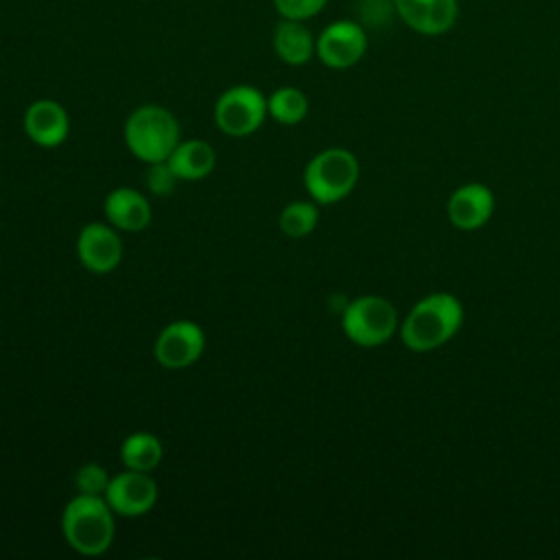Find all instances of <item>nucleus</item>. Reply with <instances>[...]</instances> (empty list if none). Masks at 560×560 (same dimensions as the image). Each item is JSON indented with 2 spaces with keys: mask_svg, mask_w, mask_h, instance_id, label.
Segmentation results:
<instances>
[{
  "mask_svg": "<svg viewBox=\"0 0 560 560\" xmlns=\"http://www.w3.org/2000/svg\"><path fill=\"white\" fill-rule=\"evenodd\" d=\"M394 9L405 26L427 37L448 33L459 15L457 0H394Z\"/></svg>",
  "mask_w": 560,
  "mask_h": 560,
  "instance_id": "9b49d317",
  "label": "nucleus"
},
{
  "mask_svg": "<svg viewBox=\"0 0 560 560\" xmlns=\"http://www.w3.org/2000/svg\"><path fill=\"white\" fill-rule=\"evenodd\" d=\"M107 223L122 232H142L151 223L149 199L133 188L120 186L107 192L103 203Z\"/></svg>",
  "mask_w": 560,
  "mask_h": 560,
  "instance_id": "4468645a",
  "label": "nucleus"
},
{
  "mask_svg": "<svg viewBox=\"0 0 560 560\" xmlns=\"http://www.w3.org/2000/svg\"><path fill=\"white\" fill-rule=\"evenodd\" d=\"M464 322L462 302L446 291L416 302L400 324V339L413 352H429L457 335Z\"/></svg>",
  "mask_w": 560,
  "mask_h": 560,
  "instance_id": "f257e3e1",
  "label": "nucleus"
},
{
  "mask_svg": "<svg viewBox=\"0 0 560 560\" xmlns=\"http://www.w3.org/2000/svg\"><path fill=\"white\" fill-rule=\"evenodd\" d=\"M346 337L363 348H376L398 330V313L383 295H359L341 315Z\"/></svg>",
  "mask_w": 560,
  "mask_h": 560,
  "instance_id": "39448f33",
  "label": "nucleus"
},
{
  "mask_svg": "<svg viewBox=\"0 0 560 560\" xmlns=\"http://www.w3.org/2000/svg\"><path fill=\"white\" fill-rule=\"evenodd\" d=\"M328 0H273V9L284 20L306 22L324 11Z\"/></svg>",
  "mask_w": 560,
  "mask_h": 560,
  "instance_id": "412c9836",
  "label": "nucleus"
},
{
  "mask_svg": "<svg viewBox=\"0 0 560 560\" xmlns=\"http://www.w3.org/2000/svg\"><path fill=\"white\" fill-rule=\"evenodd\" d=\"M271 46L276 57L287 66H304L315 55V37L308 26L298 20L280 18L271 35Z\"/></svg>",
  "mask_w": 560,
  "mask_h": 560,
  "instance_id": "2eb2a0df",
  "label": "nucleus"
},
{
  "mask_svg": "<svg viewBox=\"0 0 560 560\" xmlns=\"http://www.w3.org/2000/svg\"><path fill=\"white\" fill-rule=\"evenodd\" d=\"M206 348L203 328L190 319H177L166 324L153 346L155 361L166 370L190 368Z\"/></svg>",
  "mask_w": 560,
  "mask_h": 560,
  "instance_id": "6e6552de",
  "label": "nucleus"
},
{
  "mask_svg": "<svg viewBox=\"0 0 560 560\" xmlns=\"http://www.w3.org/2000/svg\"><path fill=\"white\" fill-rule=\"evenodd\" d=\"M105 501L118 516H142L158 501V483L149 472L129 470L114 475L105 490Z\"/></svg>",
  "mask_w": 560,
  "mask_h": 560,
  "instance_id": "1a4fd4ad",
  "label": "nucleus"
},
{
  "mask_svg": "<svg viewBox=\"0 0 560 560\" xmlns=\"http://www.w3.org/2000/svg\"><path fill=\"white\" fill-rule=\"evenodd\" d=\"M109 472L96 464V462H90V464H83L77 475H74V486L79 492L83 494H105L107 486H109Z\"/></svg>",
  "mask_w": 560,
  "mask_h": 560,
  "instance_id": "aec40b11",
  "label": "nucleus"
},
{
  "mask_svg": "<svg viewBox=\"0 0 560 560\" xmlns=\"http://www.w3.org/2000/svg\"><path fill=\"white\" fill-rule=\"evenodd\" d=\"M214 125L232 138H243L260 129L267 114V96L247 83L228 88L214 103Z\"/></svg>",
  "mask_w": 560,
  "mask_h": 560,
  "instance_id": "423d86ee",
  "label": "nucleus"
},
{
  "mask_svg": "<svg viewBox=\"0 0 560 560\" xmlns=\"http://www.w3.org/2000/svg\"><path fill=\"white\" fill-rule=\"evenodd\" d=\"M24 131L37 147H59L70 133V118L66 107L52 98L33 101L24 112Z\"/></svg>",
  "mask_w": 560,
  "mask_h": 560,
  "instance_id": "ddd939ff",
  "label": "nucleus"
},
{
  "mask_svg": "<svg viewBox=\"0 0 560 560\" xmlns=\"http://www.w3.org/2000/svg\"><path fill=\"white\" fill-rule=\"evenodd\" d=\"M317 221H319V212H317V206L311 201H293L284 206L278 217V225L282 234L291 238L308 236L315 230Z\"/></svg>",
  "mask_w": 560,
  "mask_h": 560,
  "instance_id": "6ab92c4d",
  "label": "nucleus"
},
{
  "mask_svg": "<svg viewBox=\"0 0 560 560\" xmlns=\"http://www.w3.org/2000/svg\"><path fill=\"white\" fill-rule=\"evenodd\" d=\"M127 149L142 162L168 160L173 149L179 144V122L162 105L136 107L122 127Z\"/></svg>",
  "mask_w": 560,
  "mask_h": 560,
  "instance_id": "7ed1b4c3",
  "label": "nucleus"
},
{
  "mask_svg": "<svg viewBox=\"0 0 560 560\" xmlns=\"http://www.w3.org/2000/svg\"><path fill=\"white\" fill-rule=\"evenodd\" d=\"M61 532L66 542L81 556H101L114 542V510L103 494L79 492L63 508Z\"/></svg>",
  "mask_w": 560,
  "mask_h": 560,
  "instance_id": "f03ea898",
  "label": "nucleus"
},
{
  "mask_svg": "<svg viewBox=\"0 0 560 560\" xmlns=\"http://www.w3.org/2000/svg\"><path fill=\"white\" fill-rule=\"evenodd\" d=\"M494 212V195L486 184H464L451 192L446 201V217L457 230L470 232L488 223Z\"/></svg>",
  "mask_w": 560,
  "mask_h": 560,
  "instance_id": "f8f14e48",
  "label": "nucleus"
},
{
  "mask_svg": "<svg viewBox=\"0 0 560 560\" xmlns=\"http://www.w3.org/2000/svg\"><path fill=\"white\" fill-rule=\"evenodd\" d=\"M77 256L92 273H109L120 265L122 241L109 223H88L77 236Z\"/></svg>",
  "mask_w": 560,
  "mask_h": 560,
  "instance_id": "9d476101",
  "label": "nucleus"
},
{
  "mask_svg": "<svg viewBox=\"0 0 560 560\" xmlns=\"http://www.w3.org/2000/svg\"><path fill=\"white\" fill-rule=\"evenodd\" d=\"M267 114L280 125H298L308 114V98L300 88L282 85L267 96Z\"/></svg>",
  "mask_w": 560,
  "mask_h": 560,
  "instance_id": "a211bd4d",
  "label": "nucleus"
},
{
  "mask_svg": "<svg viewBox=\"0 0 560 560\" xmlns=\"http://www.w3.org/2000/svg\"><path fill=\"white\" fill-rule=\"evenodd\" d=\"M368 50L365 26L354 20H335L315 37L317 59L332 70H348L357 66Z\"/></svg>",
  "mask_w": 560,
  "mask_h": 560,
  "instance_id": "0eeeda50",
  "label": "nucleus"
},
{
  "mask_svg": "<svg viewBox=\"0 0 560 560\" xmlns=\"http://www.w3.org/2000/svg\"><path fill=\"white\" fill-rule=\"evenodd\" d=\"M120 459L129 470L151 472L162 462V442L149 431H136L120 444Z\"/></svg>",
  "mask_w": 560,
  "mask_h": 560,
  "instance_id": "f3484780",
  "label": "nucleus"
},
{
  "mask_svg": "<svg viewBox=\"0 0 560 560\" xmlns=\"http://www.w3.org/2000/svg\"><path fill=\"white\" fill-rule=\"evenodd\" d=\"M168 164L179 179L197 182L212 173L217 164V153L203 140H197V138L179 140V144L168 155Z\"/></svg>",
  "mask_w": 560,
  "mask_h": 560,
  "instance_id": "dca6fc26",
  "label": "nucleus"
},
{
  "mask_svg": "<svg viewBox=\"0 0 560 560\" xmlns=\"http://www.w3.org/2000/svg\"><path fill=\"white\" fill-rule=\"evenodd\" d=\"M179 177L175 175V171L171 168L168 160H162V162H151L149 168H147V177H144V184L147 188L158 195V197H164V195H171L177 186Z\"/></svg>",
  "mask_w": 560,
  "mask_h": 560,
  "instance_id": "4be33fe9",
  "label": "nucleus"
},
{
  "mask_svg": "<svg viewBox=\"0 0 560 560\" xmlns=\"http://www.w3.org/2000/svg\"><path fill=\"white\" fill-rule=\"evenodd\" d=\"M359 179V162L354 153L341 147L324 149L313 155L304 168L306 192L317 203H337L346 199Z\"/></svg>",
  "mask_w": 560,
  "mask_h": 560,
  "instance_id": "20e7f679",
  "label": "nucleus"
}]
</instances>
